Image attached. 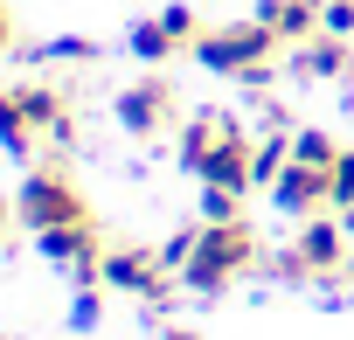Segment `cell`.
Instances as JSON below:
<instances>
[{
	"label": "cell",
	"mask_w": 354,
	"mask_h": 340,
	"mask_svg": "<svg viewBox=\"0 0 354 340\" xmlns=\"http://www.w3.org/2000/svg\"><path fill=\"white\" fill-rule=\"evenodd\" d=\"M250 257H257V236H250L243 223H202V229H195V250H188V264H181V278H188L195 292H223Z\"/></svg>",
	"instance_id": "1"
},
{
	"label": "cell",
	"mask_w": 354,
	"mask_h": 340,
	"mask_svg": "<svg viewBox=\"0 0 354 340\" xmlns=\"http://www.w3.org/2000/svg\"><path fill=\"white\" fill-rule=\"evenodd\" d=\"M278 42H285V35H278L271 21H236V28H209V35L195 42V56H202V70H223V77H250V84H257Z\"/></svg>",
	"instance_id": "2"
},
{
	"label": "cell",
	"mask_w": 354,
	"mask_h": 340,
	"mask_svg": "<svg viewBox=\"0 0 354 340\" xmlns=\"http://www.w3.org/2000/svg\"><path fill=\"white\" fill-rule=\"evenodd\" d=\"M21 223L28 229H56V223H84L91 209H84V195L70 188V174L63 167H42V174H28V188H21Z\"/></svg>",
	"instance_id": "3"
},
{
	"label": "cell",
	"mask_w": 354,
	"mask_h": 340,
	"mask_svg": "<svg viewBox=\"0 0 354 340\" xmlns=\"http://www.w3.org/2000/svg\"><path fill=\"white\" fill-rule=\"evenodd\" d=\"M104 285L132 299H167V257L160 250H104Z\"/></svg>",
	"instance_id": "4"
},
{
	"label": "cell",
	"mask_w": 354,
	"mask_h": 340,
	"mask_svg": "<svg viewBox=\"0 0 354 340\" xmlns=\"http://www.w3.org/2000/svg\"><path fill=\"white\" fill-rule=\"evenodd\" d=\"M118 125L125 132H167L174 125V91L160 84V77H146V84H132V91H118Z\"/></svg>",
	"instance_id": "5"
},
{
	"label": "cell",
	"mask_w": 354,
	"mask_h": 340,
	"mask_svg": "<svg viewBox=\"0 0 354 340\" xmlns=\"http://www.w3.org/2000/svg\"><path fill=\"white\" fill-rule=\"evenodd\" d=\"M271 195H278L285 216H313L319 202H333V167H306V160H292L285 174L271 181Z\"/></svg>",
	"instance_id": "6"
},
{
	"label": "cell",
	"mask_w": 354,
	"mask_h": 340,
	"mask_svg": "<svg viewBox=\"0 0 354 340\" xmlns=\"http://www.w3.org/2000/svg\"><path fill=\"white\" fill-rule=\"evenodd\" d=\"M15 97H21V118H28V132H35V139L70 146V132H77V125H70V97H63L56 84H21Z\"/></svg>",
	"instance_id": "7"
},
{
	"label": "cell",
	"mask_w": 354,
	"mask_h": 340,
	"mask_svg": "<svg viewBox=\"0 0 354 340\" xmlns=\"http://www.w3.org/2000/svg\"><path fill=\"white\" fill-rule=\"evenodd\" d=\"M340 257H347V229H340V223H326V216H313V223L299 229V243H292L285 271H340Z\"/></svg>",
	"instance_id": "8"
},
{
	"label": "cell",
	"mask_w": 354,
	"mask_h": 340,
	"mask_svg": "<svg viewBox=\"0 0 354 340\" xmlns=\"http://www.w3.org/2000/svg\"><path fill=\"white\" fill-rule=\"evenodd\" d=\"M319 15H326V0H264V8H257V21H271L285 42H313Z\"/></svg>",
	"instance_id": "9"
},
{
	"label": "cell",
	"mask_w": 354,
	"mask_h": 340,
	"mask_svg": "<svg viewBox=\"0 0 354 340\" xmlns=\"http://www.w3.org/2000/svg\"><path fill=\"white\" fill-rule=\"evenodd\" d=\"M236 118H223V111H202V118H188L181 125V167H188V174H202V160L223 146V132H230Z\"/></svg>",
	"instance_id": "10"
},
{
	"label": "cell",
	"mask_w": 354,
	"mask_h": 340,
	"mask_svg": "<svg viewBox=\"0 0 354 340\" xmlns=\"http://www.w3.org/2000/svg\"><path fill=\"white\" fill-rule=\"evenodd\" d=\"M292 63H299V77H347V63H354V56H347V42H340V35H313V42H299V56H292Z\"/></svg>",
	"instance_id": "11"
},
{
	"label": "cell",
	"mask_w": 354,
	"mask_h": 340,
	"mask_svg": "<svg viewBox=\"0 0 354 340\" xmlns=\"http://www.w3.org/2000/svg\"><path fill=\"white\" fill-rule=\"evenodd\" d=\"M28 118H21V97L15 91H0V146H8V153H28Z\"/></svg>",
	"instance_id": "12"
},
{
	"label": "cell",
	"mask_w": 354,
	"mask_h": 340,
	"mask_svg": "<svg viewBox=\"0 0 354 340\" xmlns=\"http://www.w3.org/2000/svg\"><path fill=\"white\" fill-rule=\"evenodd\" d=\"M132 49H139L146 63H160V56H174L181 42H174V28H167V21H139V28H132Z\"/></svg>",
	"instance_id": "13"
},
{
	"label": "cell",
	"mask_w": 354,
	"mask_h": 340,
	"mask_svg": "<svg viewBox=\"0 0 354 340\" xmlns=\"http://www.w3.org/2000/svg\"><path fill=\"white\" fill-rule=\"evenodd\" d=\"M292 160H306V167H333L340 146H333L326 132H292Z\"/></svg>",
	"instance_id": "14"
},
{
	"label": "cell",
	"mask_w": 354,
	"mask_h": 340,
	"mask_svg": "<svg viewBox=\"0 0 354 340\" xmlns=\"http://www.w3.org/2000/svg\"><path fill=\"white\" fill-rule=\"evenodd\" d=\"M202 216L209 223H236V188H202Z\"/></svg>",
	"instance_id": "15"
},
{
	"label": "cell",
	"mask_w": 354,
	"mask_h": 340,
	"mask_svg": "<svg viewBox=\"0 0 354 340\" xmlns=\"http://www.w3.org/2000/svg\"><path fill=\"white\" fill-rule=\"evenodd\" d=\"M347 202H354V153L333 160V209H347Z\"/></svg>",
	"instance_id": "16"
},
{
	"label": "cell",
	"mask_w": 354,
	"mask_h": 340,
	"mask_svg": "<svg viewBox=\"0 0 354 340\" xmlns=\"http://www.w3.org/2000/svg\"><path fill=\"white\" fill-rule=\"evenodd\" d=\"M97 312H104V299H97V285H84L77 305H70V319H77V326H97Z\"/></svg>",
	"instance_id": "17"
},
{
	"label": "cell",
	"mask_w": 354,
	"mask_h": 340,
	"mask_svg": "<svg viewBox=\"0 0 354 340\" xmlns=\"http://www.w3.org/2000/svg\"><path fill=\"white\" fill-rule=\"evenodd\" d=\"M160 21L174 28V42H195V8H167Z\"/></svg>",
	"instance_id": "18"
},
{
	"label": "cell",
	"mask_w": 354,
	"mask_h": 340,
	"mask_svg": "<svg viewBox=\"0 0 354 340\" xmlns=\"http://www.w3.org/2000/svg\"><path fill=\"white\" fill-rule=\"evenodd\" d=\"M8 42H15V21H8V8H0V56H8Z\"/></svg>",
	"instance_id": "19"
},
{
	"label": "cell",
	"mask_w": 354,
	"mask_h": 340,
	"mask_svg": "<svg viewBox=\"0 0 354 340\" xmlns=\"http://www.w3.org/2000/svg\"><path fill=\"white\" fill-rule=\"evenodd\" d=\"M8 216H21V209H15V202H8V195H0V229H8Z\"/></svg>",
	"instance_id": "20"
},
{
	"label": "cell",
	"mask_w": 354,
	"mask_h": 340,
	"mask_svg": "<svg viewBox=\"0 0 354 340\" xmlns=\"http://www.w3.org/2000/svg\"><path fill=\"white\" fill-rule=\"evenodd\" d=\"M340 229H347V236H354V202H347V209H340Z\"/></svg>",
	"instance_id": "21"
},
{
	"label": "cell",
	"mask_w": 354,
	"mask_h": 340,
	"mask_svg": "<svg viewBox=\"0 0 354 340\" xmlns=\"http://www.w3.org/2000/svg\"><path fill=\"white\" fill-rule=\"evenodd\" d=\"M167 340H202V333H188V326H174V333H167Z\"/></svg>",
	"instance_id": "22"
}]
</instances>
